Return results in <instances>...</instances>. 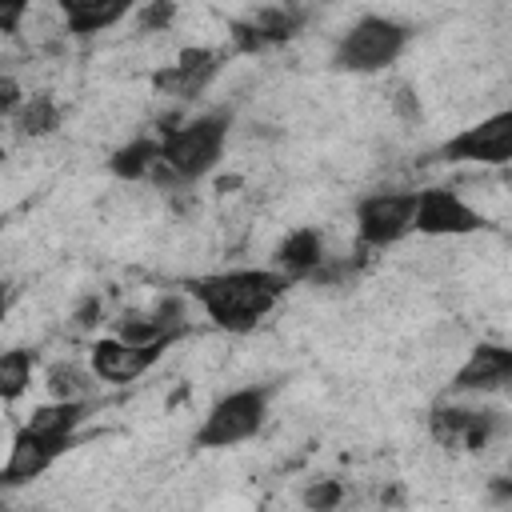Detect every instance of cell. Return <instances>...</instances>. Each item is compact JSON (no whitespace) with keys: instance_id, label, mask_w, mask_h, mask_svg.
Returning a JSON list of instances; mask_svg holds the SVG:
<instances>
[{"instance_id":"obj_14","label":"cell","mask_w":512,"mask_h":512,"mask_svg":"<svg viewBox=\"0 0 512 512\" xmlns=\"http://www.w3.org/2000/svg\"><path fill=\"white\" fill-rule=\"evenodd\" d=\"M136 4L140 0H56L72 36H96V32L120 24Z\"/></svg>"},{"instance_id":"obj_23","label":"cell","mask_w":512,"mask_h":512,"mask_svg":"<svg viewBox=\"0 0 512 512\" xmlns=\"http://www.w3.org/2000/svg\"><path fill=\"white\" fill-rule=\"evenodd\" d=\"M100 312H104V304H100L96 296H88V300L80 304V312H76V324H80V328H92V324H100Z\"/></svg>"},{"instance_id":"obj_8","label":"cell","mask_w":512,"mask_h":512,"mask_svg":"<svg viewBox=\"0 0 512 512\" xmlns=\"http://www.w3.org/2000/svg\"><path fill=\"white\" fill-rule=\"evenodd\" d=\"M484 228H488V216L476 212L460 192L440 188V184L416 192V232L420 236H472Z\"/></svg>"},{"instance_id":"obj_3","label":"cell","mask_w":512,"mask_h":512,"mask_svg":"<svg viewBox=\"0 0 512 512\" xmlns=\"http://www.w3.org/2000/svg\"><path fill=\"white\" fill-rule=\"evenodd\" d=\"M412 28L392 20V16H360L332 52V68L336 72H352V76H372L384 72L388 64L400 60V52L408 48Z\"/></svg>"},{"instance_id":"obj_11","label":"cell","mask_w":512,"mask_h":512,"mask_svg":"<svg viewBox=\"0 0 512 512\" xmlns=\"http://www.w3.org/2000/svg\"><path fill=\"white\" fill-rule=\"evenodd\" d=\"M220 64H224V52L220 48H184L164 72L152 76V84L160 92L176 96V100H192V96H200L216 80Z\"/></svg>"},{"instance_id":"obj_1","label":"cell","mask_w":512,"mask_h":512,"mask_svg":"<svg viewBox=\"0 0 512 512\" xmlns=\"http://www.w3.org/2000/svg\"><path fill=\"white\" fill-rule=\"evenodd\" d=\"M292 288L280 268H228L188 280V296L220 332H252Z\"/></svg>"},{"instance_id":"obj_7","label":"cell","mask_w":512,"mask_h":512,"mask_svg":"<svg viewBox=\"0 0 512 512\" xmlns=\"http://www.w3.org/2000/svg\"><path fill=\"white\" fill-rule=\"evenodd\" d=\"M176 340H148V344H136V340H124V336H100L92 348H88V368L96 380L104 384H132L140 380Z\"/></svg>"},{"instance_id":"obj_12","label":"cell","mask_w":512,"mask_h":512,"mask_svg":"<svg viewBox=\"0 0 512 512\" xmlns=\"http://www.w3.org/2000/svg\"><path fill=\"white\" fill-rule=\"evenodd\" d=\"M512 384V344L480 340L452 376V392H496Z\"/></svg>"},{"instance_id":"obj_9","label":"cell","mask_w":512,"mask_h":512,"mask_svg":"<svg viewBox=\"0 0 512 512\" xmlns=\"http://www.w3.org/2000/svg\"><path fill=\"white\" fill-rule=\"evenodd\" d=\"M304 28V8L296 4H268L244 20H232L228 24V40L236 52L244 56H256L264 48H276V44H288L292 36H300Z\"/></svg>"},{"instance_id":"obj_2","label":"cell","mask_w":512,"mask_h":512,"mask_svg":"<svg viewBox=\"0 0 512 512\" xmlns=\"http://www.w3.org/2000/svg\"><path fill=\"white\" fill-rule=\"evenodd\" d=\"M232 128V112H204L176 128L160 132V176L168 180H200L216 168L224 140Z\"/></svg>"},{"instance_id":"obj_16","label":"cell","mask_w":512,"mask_h":512,"mask_svg":"<svg viewBox=\"0 0 512 512\" xmlns=\"http://www.w3.org/2000/svg\"><path fill=\"white\" fill-rule=\"evenodd\" d=\"M108 168H112V176H120V180H148V176H160V136H136V140L120 144V148L108 156Z\"/></svg>"},{"instance_id":"obj_4","label":"cell","mask_w":512,"mask_h":512,"mask_svg":"<svg viewBox=\"0 0 512 512\" xmlns=\"http://www.w3.org/2000/svg\"><path fill=\"white\" fill-rule=\"evenodd\" d=\"M272 388L268 384H248L236 392H224L200 420L196 428V448H236L252 440L264 428Z\"/></svg>"},{"instance_id":"obj_22","label":"cell","mask_w":512,"mask_h":512,"mask_svg":"<svg viewBox=\"0 0 512 512\" xmlns=\"http://www.w3.org/2000/svg\"><path fill=\"white\" fill-rule=\"evenodd\" d=\"M24 12H28V0H0V28L4 32H16L20 20H24Z\"/></svg>"},{"instance_id":"obj_17","label":"cell","mask_w":512,"mask_h":512,"mask_svg":"<svg viewBox=\"0 0 512 512\" xmlns=\"http://www.w3.org/2000/svg\"><path fill=\"white\" fill-rule=\"evenodd\" d=\"M12 120H16V128H20L24 136H48V132L60 124V104H56L48 92H32V96H24V104L12 112Z\"/></svg>"},{"instance_id":"obj_21","label":"cell","mask_w":512,"mask_h":512,"mask_svg":"<svg viewBox=\"0 0 512 512\" xmlns=\"http://www.w3.org/2000/svg\"><path fill=\"white\" fill-rule=\"evenodd\" d=\"M172 16H176V4H172V0H152V4L140 12V28H144V32H152V28H168Z\"/></svg>"},{"instance_id":"obj_5","label":"cell","mask_w":512,"mask_h":512,"mask_svg":"<svg viewBox=\"0 0 512 512\" xmlns=\"http://www.w3.org/2000/svg\"><path fill=\"white\" fill-rule=\"evenodd\" d=\"M416 232V192H372L356 204V236L368 248H388Z\"/></svg>"},{"instance_id":"obj_19","label":"cell","mask_w":512,"mask_h":512,"mask_svg":"<svg viewBox=\"0 0 512 512\" xmlns=\"http://www.w3.org/2000/svg\"><path fill=\"white\" fill-rule=\"evenodd\" d=\"M92 372V368H88ZM76 364H52L48 368V392L56 400H84V392L92 388V376Z\"/></svg>"},{"instance_id":"obj_15","label":"cell","mask_w":512,"mask_h":512,"mask_svg":"<svg viewBox=\"0 0 512 512\" xmlns=\"http://www.w3.org/2000/svg\"><path fill=\"white\" fill-rule=\"evenodd\" d=\"M324 264V236L316 228H296L288 232L280 244H276V256H272V268H280L284 276L292 280H304V276H316Z\"/></svg>"},{"instance_id":"obj_13","label":"cell","mask_w":512,"mask_h":512,"mask_svg":"<svg viewBox=\"0 0 512 512\" xmlns=\"http://www.w3.org/2000/svg\"><path fill=\"white\" fill-rule=\"evenodd\" d=\"M428 428H432L436 444H444V448H468V452H480V448L492 440V432H496V412H476V408H452V404H440V408H432Z\"/></svg>"},{"instance_id":"obj_10","label":"cell","mask_w":512,"mask_h":512,"mask_svg":"<svg viewBox=\"0 0 512 512\" xmlns=\"http://www.w3.org/2000/svg\"><path fill=\"white\" fill-rule=\"evenodd\" d=\"M68 448H72V440H60V436H48V432L24 424L12 436V448H8V460H4V472H0V484L12 488V484H24V480L48 472Z\"/></svg>"},{"instance_id":"obj_6","label":"cell","mask_w":512,"mask_h":512,"mask_svg":"<svg viewBox=\"0 0 512 512\" xmlns=\"http://www.w3.org/2000/svg\"><path fill=\"white\" fill-rule=\"evenodd\" d=\"M444 160H452V164H488V168L512 164V108H500V112L460 128L444 144Z\"/></svg>"},{"instance_id":"obj_20","label":"cell","mask_w":512,"mask_h":512,"mask_svg":"<svg viewBox=\"0 0 512 512\" xmlns=\"http://www.w3.org/2000/svg\"><path fill=\"white\" fill-rule=\"evenodd\" d=\"M340 500H344L340 480H316L312 488H304V504L308 508H336Z\"/></svg>"},{"instance_id":"obj_18","label":"cell","mask_w":512,"mask_h":512,"mask_svg":"<svg viewBox=\"0 0 512 512\" xmlns=\"http://www.w3.org/2000/svg\"><path fill=\"white\" fill-rule=\"evenodd\" d=\"M32 364H36V356H32L28 348H12V352L0 356V396H4L8 404L28 392V384H32Z\"/></svg>"}]
</instances>
